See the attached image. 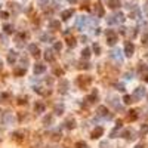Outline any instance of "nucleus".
I'll use <instances>...</instances> for the list:
<instances>
[{
    "mask_svg": "<svg viewBox=\"0 0 148 148\" xmlns=\"http://www.w3.org/2000/svg\"><path fill=\"white\" fill-rule=\"evenodd\" d=\"M145 59H147V61H148V54H145Z\"/></svg>",
    "mask_w": 148,
    "mask_h": 148,
    "instance_id": "52",
    "label": "nucleus"
},
{
    "mask_svg": "<svg viewBox=\"0 0 148 148\" xmlns=\"http://www.w3.org/2000/svg\"><path fill=\"white\" fill-rule=\"evenodd\" d=\"M16 58H18V55H16V52L11 50V52H9V55H7V62H9V64H15Z\"/></svg>",
    "mask_w": 148,
    "mask_h": 148,
    "instance_id": "21",
    "label": "nucleus"
},
{
    "mask_svg": "<svg viewBox=\"0 0 148 148\" xmlns=\"http://www.w3.org/2000/svg\"><path fill=\"white\" fill-rule=\"evenodd\" d=\"M135 135H136V133H135V130H133V129H126L125 132L121 133V136H123L125 139H127V141H133V139L136 138Z\"/></svg>",
    "mask_w": 148,
    "mask_h": 148,
    "instance_id": "8",
    "label": "nucleus"
},
{
    "mask_svg": "<svg viewBox=\"0 0 148 148\" xmlns=\"http://www.w3.org/2000/svg\"><path fill=\"white\" fill-rule=\"evenodd\" d=\"M43 123H45L46 126H50L52 123H54V116H46L45 119H43Z\"/></svg>",
    "mask_w": 148,
    "mask_h": 148,
    "instance_id": "30",
    "label": "nucleus"
},
{
    "mask_svg": "<svg viewBox=\"0 0 148 148\" xmlns=\"http://www.w3.org/2000/svg\"><path fill=\"white\" fill-rule=\"evenodd\" d=\"M125 13L117 12V13H113L110 16H107V24L108 25H116V24H123L125 22Z\"/></svg>",
    "mask_w": 148,
    "mask_h": 148,
    "instance_id": "1",
    "label": "nucleus"
},
{
    "mask_svg": "<svg viewBox=\"0 0 148 148\" xmlns=\"http://www.w3.org/2000/svg\"><path fill=\"white\" fill-rule=\"evenodd\" d=\"M65 127L67 129H74L76 127V120L74 119H68V120H65Z\"/></svg>",
    "mask_w": 148,
    "mask_h": 148,
    "instance_id": "24",
    "label": "nucleus"
},
{
    "mask_svg": "<svg viewBox=\"0 0 148 148\" xmlns=\"http://www.w3.org/2000/svg\"><path fill=\"white\" fill-rule=\"evenodd\" d=\"M138 16H139V11H135V12H130L129 18H132V19H138Z\"/></svg>",
    "mask_w": 148,
    "mask_h": 148,
    "instance_id": "42",
    "label": "nucleus"
},
{
    "mask_svg": "<svg viewBox=\"0 0 148 148\" xmlns=\"http://www.w3.org/2000/svg\"><path fill=\"white\" fill-rule=\"evenodd\" d=\"M74 148H88V144L83 142V141H79V142H76Z\"/></svg>",
    "mask_w": 148,
    "mask_h": 148,
    "instance_id": "38",
    "label": "nucleus"
},
{
    "mask_svg": "<svg viewBox=\"0 0 148 148\" xmlns=\"http://www.w3.org/2000/svg\"><path fill=\"white\" fill-rule=\"evenodd\" d=\"M11 98V93H2V95H0V99H2L3 102L6 101V99H9Z\"/></svg>",
    "mask_w": 148,
    "mask_h": 148,
    "instance_id": "43",
    "label": "nucleus"
},
{
    "mask_svg": "<svg viewBox=\"0 0 148 148\" xmlns=\"http://www.w3.org/2000/svg\"><path fill=\"white\" fill-rule=\"evenodd\" d=\"M120 6V0H108V7H111V9H119Z\"/></svg>",
    "mask_w": 148,
    "mask_h": 148,
    "instance_id": "19",
    "label": "nucleus"
},
{
    "mask_svg": "<svg viewBox=\"0 0 148 148\" xmlns=\"http://www.w3.org/2000/svg\"><path fill=\"white\" fill-rule=\"evenodd\" d=\"M139 133H141L142 136H145L148 133V125H142L141 126V130H139Z\"/></svg>",
    "mask_w": 148,
    "mask_h": 148,
    "instance_id": "35",
    "label": "nucleus"
},
{
    "mask_svg": "<svg viewBox=\"0 0 148 148\" xmlns=\"http://www.w3.org/2000/svg\"><path fill=\"white\" fill-rule=\"evenodd\" d=\"M116 88H117L120 92H125V84H121V83H117V84H116Z\"/></svg>",
    "mask_w": 148,
    "mask_h": 148,
    "instance_id": "46",
    "label": "nucleus"
},
{
    "mask_svg": "<svg viewBox=\"0 0 148 148\" xmlns=\"http://www.w3.org/2000/svg\"><path fill=\"white\" fill-rule=\"evenodd\" d=\"M25 133H27V132H24V130H19V132H15L12 136H13V139H16V141H22V139L25 138Z\"/></svg>",
    "mask_w": 148,
    "mask_h": 148,
    "instance_id": "22",
    "label": "nucleus"
},
{
    "mask_svg": "<svg viewBox=\"0 0 148 148\" xmlns=\"http://www.w3.org/2000/svg\"><path fill=\"white\" fill-rule=\"evenodd\" d=\"M45 110H46V105L43 102L37 101L36 104H34V111H36V113H45Z\"/></svg>",
    "mask_w": 148,
    "mask_h": 148,
    "instance_id": "17",
    "label": "nucleus"
},
{
    "mask_svg": "<svg viewBox=\"0 0 148 148\" xmlns=\"http://www.w3.org/2000/svg\"><path fill=\"white\" fill-rule=\"evenodd\" d=\"M86 24H88V18H86V16H79L76 21V27L79 30H83L86 27Z\"/></svg>",
    "mask_w": 148,
    "mask_h": 148,
    "instance_id": "9",
    "label": "nucleus"
},
{
    "mask_svg": "<svg viewBox=\"0 0 148 148\" xmlns=\"http://www.w3.org/2000/svg\"><path fill=\"white\" fill-rule=\"evenodd\" d=\"M28 50H30V54H31L33 56H36V58L40 56V49H39V46L34 45V43H31V45L28 46Z\"/></svg>",
    "mask_w": 148,
    "mask_h": 148,
    "instance_id": "10",
    "label": "nucleus"
},
{
    "mask_svg": "<svg viewBox=\"0 0 148 148\" xmlns=\"http://www.w3.org/2000/svg\"><path fill=\"white\" fill-rule=\"evenodd\" d=\"M135 148H144V145H142V144H139V145H136Z\"/></svg>",
    "mask_w": 148,
    "mask_h": 148,
    "instance_id": "51",
    "label": "nucleus"
},
{
    "mask_svg": "<svg viewBox=\"0 0 148 148\" xmlns=\"http://www.w3.org/2000/svg\"><path fill=\"white\" fill-rule=\"evenodd\" d=\"M123 102H125V104H132L133 99H132V96H130V95H125V96H123Z\"/></svg>",
    "mask_w": 148,
    "mask_h": 148,
    "instance_id": "39",
    "label": "nucleus"
},
{
    "mask_svg": "<svg viewBox=\"0 0 148 148\" xmlns=\"http://www.w3.org/2000/svg\"><path fill=\"white\" fill-rule=\"evenodd\" d=\"M142 79H144V82H147V83H148V71L142 74Z\"/></svg>",
    "mask_w": 148,
    "mask_h": 148,
    "instance_id": "49",
    "label": "nucleus"
},
{
    "mask_svg": "<svg viewBox=\"0 0 148 148\" xmlns=\"http://www.w3.org/2000/svg\"><path fill=\"white\" fill-rule=\"evenodd\" d=\"M54 73H55L56 76H62V74H64V70H61V68H55V70H54Z\"/></svg>",
    "mask_w": 148,
    "mask_h": 148,
    "instance_id": "44",
    "label": "nucleus"
},
{
    "mask_svg": "<svg viewBox=\"0 0 148 148\" xmlns=\"http://www.w3.org/2000/svg\"><path fill=\"white\" fill-rule=\"evenodd\" d=\"M82 58H83V59H89V58H90V49H89V48H84V49L82 50Z\"/></svg>",
    "mask_w": 148,
    "mask_h": 148,
    "instance_id": "27",
    "label": "nucleus"
},
{
    "mask_svg": "<svg viewBox=\"0 0 148 148\" xmlns=\"http://www.w3.org/2000/svg\"><path fill=\"white\" fill-rule=\"evenodd\" d=\"M133 52H135V45L132 42H126L125 43V55L127 56V58H130L133 55Z\"/></svg>",
    "mask_w": 148,
    "mask_h": 148,
    "instance_id": "5",
    "label": "nucleus"
},
{
    "mask_svg": "<svg viewBox=\"0 0 148 148\" xmlns=\"http://www.w3.org/2000/svg\"><path fill=\"white\" fill-rule=\"evenodd\" d=\"M142 45H148V31H144V34H142Z\"/></svg>",
    "mask_w": 148,
    "mask_h": 148,
    "instance_id": "40",
    "label": "nucleus"
},
{
    "mask_svg": "<svg viewBox=\"0 0 148 148\" xmlns=\"http://www.w3.org/2000/svg\"><path fill=\"white\" fill-rule=\"evenodd\" d=\"M33 71H34V74H43V73L46 71V65L36 64V65H34V68H33Z\"/></svg>",
    "mask_w": 148,
    "mask_h": 148,
    "instance_id": "13",
    "label": "nucleus"
},
{
    "mask_svg": "<svg viewBox=\"0 0 148 148\" xmlns=\"http://www.w3.org/2000/svg\"><path fill=\"white\" fill-rule=\"evenodd\" d=\"M145 95H147L145 88H144V86H139V88L135 89V92H133V95H132V99H133V102H135V101H139V99H142V96H145Z\"/></svg>",
    "mask_w": 148,
    "mask_h": 148,
    "instance_id": "3",
    "label": "nucleus"
},
{
    "mask_svg": "<svg viewBox=\"0 0 148 148\" xmlns=\"http://www.w3.org/2000/svg\"><path fill=\"white\" fill-rule=\"evenodd\" d=\"M68 86H70V83L67 82V80H61L59 82V93H67L68 92Z\"/></svg>",
    "mask_w": 148,
    "mask_h": 148,
    "instance_id": "11",
    "label": "nucleus"
},
{
    "mask_svg": "<svg viewBox=\"0 0 148 148\" xmlns=\"http://www.w3.org/2000/svg\"><path fill=\"white\" fill-rule=\"evenodd\" d=\"M110 99H111V101H110V104H111V105H114V108H116V110H123L120 104H117V102H116L117 99H116L114 96H110Z\"/></svg>",
    "mask_w": 148,
    "mask_h": 148,
    "instance_id": "29",
    "label": "nucleus"
},
{
    "mask_svg": "<svg viewBox=\"0 0 148 148\" xmlns=\"http://www.w3.org/2000/svg\"><path fill=\"white\" fill-rule=\"evenodd\" d=\"M80 68H84V70H89V68H90V65H89L88 62H82V64H80Z\"/></svg>",
    "mask_w": 148,
    "mask_h": 148,
    "instance_id": "47",
    "label": "nucleus"
},
{
    "mask_svg": "<svg viewBox=\"0 0 148 148\" xmlns=\"http://www.w3.org/2000/svg\"><path fill=\"white\" fill-rule=\"evenodd\" d=\"M0 113H2V111H0Z\"/></svg>",
    "mask_w": 148,
    "mask_h": 148,
    "instance_id": "53",
    "label": "nucleus"
},
{
    "mask_svg": "<svg viewBox=\"0 0 148 148\" xmlns=\"http://www.w3.org/2000/svg\"><path fill=\"white\" fill-rule=\"evenodd\" d=\"M13 73H15V76H24V74H25V68H24V67H22V68H16Z\"/></svg>",
    "mask_w": 148,
    "mask_h": 148,
    "instance_id": "37",
    "label": "nucleus"
},
{
    "mask_svg": "<svg viewBox=\"0 0 148 148\" xmlns=\"http://www.w3.org/2000/svg\"><path fill=\"white\" fill-rule=\"evenodd\" d=\"M40 40L42 42H52V40H54V36H52V34H43V36L40 37Z\"/></svg>",
    "mask_w": 148,
    "mask_h": 148,
    "instance_id": "31",
    "label": "nucleus"
},
{
    "mask_svg": "<svg viewBox=\"0 0 148 148\" xmlns=\"http://www.w3.org/2000/svg\"><path fill=\"white\" fill-rule=\"evenodd\" d=\"M96 99H98V90H93L88 98H86V101H88L89 104H93V102H96Z\"/></svg>",
    "mask_w": 148,
    "mask_h": 148,
    "instance_id": "18",
    "label": "nucleus"
},
{
    "mask_svg": "<svg viewBox=\"0 0 148 148\" xmlns=\"http://www.w3.org/2000/svg\"><path fill=\"white\" fill-rule=\"evenodd\" d=\"M95 12H96V15L98 16H104V7L98 3V5H95V9H93Z\"/></svg>",
    "mask_w": 148,
    "mask_h": 148,
    "instance_id": "26",
    "label": "nucleus"
},
{
    "mask_svg": "<svg viewBox=\"0 0 148 148\" xmlns=\"http://www.w3.org/2000/svg\"><path fill=\"white\" fill-rule=\"evenodd\" d=\"M67 45H68L70 48H74V46L77 45V42H76L74 37H68V39H67Z\"/></svg>",
    "mask_w": 148,
    "mask_h": 148,
    "instance_id": "32",
    "label": "nucleus"
},
{
    "mask_svg": "<svg viewBox=\"0 0 148 148\" xmlns=\"http://www.w3.org/2000/svg\"><path fill=\"white\" fill-rule=\"evenodd\" d=\"M90 82H92V79H90V77H88V76H80L79 79H77V84H79L80 88H84V86H88Z\"/></svg>",
    "mask_w": 148,
    "mask_h": 148,
    "instance_id": "7",
    "label": "nucleus"
},
{
    "mask_svg": "<svg viewBox=\"0 0 148 148\" xmlns=\"http://www.w3.org/2000/svg\"><path fill=\"white\" fill-rule=\"evenodd\" d=\"M96 114L99 117H107V119H113V114H108V108L105 105H99L96 110Z\"/></svg>",
    "mask_w": 148,
    "mask_h": 148,
    "instance_id": "6",
    "label": "nucleus"
},
{
    "mask_svg": "<svg viewBox=\"0 0 148 148\" xmlns=\"http://www.w3.org/2000/svg\"><path fill=\"white\" fill-rule=\"evenodd\" d=\"M0 16H2L3 19H6V18H9V13L7 12H0Z\"/></svg>",
    "mask_w": 148,
    "mask_h": 148,
    "instance_id": "48",
    "label": "nucleus"
},
{
    "mask_svg": "<svg viewBox=\"0 0 148 148\" xmlns=\"http://www.w3.org/2000/svg\"><path fill=\"white\" fill-rule=\"evenodd\" d=\"M73 13H74V11H73V9L62 11V13H61V18H62V21H68V19L73 16Z\"/></svg>",
    "mask_w": 148,
    "mask_h": 148,
    "instance_id": "15",
    "label": "nucleus"
},
{
    "mask_svg": "<svg viewBox=\"0 0 148 148\" xmlns=\"http://www.w3.org/2000/svg\"><path fill=\"white\" fill-rule=\"evenodd\" d=\"M102 133H104V129H102L101 126H98V127H95V129H93V132H92V138H93V139H98V138H101V136H102Z\"/></svg>",
    "mask_w": 148,
    "mask_h": 148,
    "instance_id": "16",
    "label": "nucleus"
},
{
    "mask_svg": "<svg viewBox=\"0 0 148 148\" xmlns=\"http://www.w3.org/2000/svg\"><path fill=\"white\" fill-rule=\"evenodd\" d=\"M142 11H144V13L148 16V2H145V3H144V6H142Z\"/></svg>",
    "mask_w": 148,
    "mask_h": 148,
    "instance_id": "45",
    "label": "nucleus"
},
{
    "mask_svg": "<svg viewBox=\"0 0 148 148\" xmlns=\"http://www.w3.org/2000/svg\"><path fill=\"white\" fill-rule=\"evenodd\" d=\"M138 71L141 73V74H144V73H147V71H148V67H147V65H144V64H139Z\"/></svg>",
    "mask_w": 148,
    "mask_h": 148,
    "instance_id": "34",
    "label": "nucleus"
},
{
    "mask_svg": "<svg viewBox=\"0 0 148 148\" xmlns=\"http://www.w3.org/2000/svg\"><path fill=\"white\" fill-rule=\"evenodd\" d=\"M45 59L48 61V62H54V61H55L54 52H52V50H46V52H45Z\"/></svg>",
    "mask_w": 148,
    "mask_h": 148,
    "instance_id": "20",
    "label": "nucleus"
},
{
    "mask_svg": "<svg viewBox=\"0 0 148 148\" xmlns=\"http://www.w3.org/2000/svg\"><path fill=\"white\" fill-rule=\"evenodd\" d=\"M105 36H107V45L108 46H114L116 43L119 42V36L113 31V30H108L105 31Z\"/></svg>",
    "mask_w": 148,
    "mask_h": 148,
    "instance_id": "2",
    "label": "nucleus"
},
{
    "mask_svg": "<svg viewBox=\"0 0 148 148\" xmlns=\"http://www.w3.org/2000/svg\"><path fill=\"white\" fill-rule=\"evenodd\" d=\"M68 2L71 3V5H76V3H77V0H68Z\"/></svg>",
    "mask_w": 148,
    "mask_h": 148,
    "instance_id": "50",
    "label": "nucleus"
},
{
    "mask_svg": "<svg viewBox=\"0 0 148 148\" xmlns=\"http://www.w3.org/2000/svg\"><path fill=\"white\" fill-rule=\"evenodd\" d=\"M3 30H5L6 34H12V33H13V25H11V24H5V25H3Z\"/></svg>",
    "mask_w": 148,
    "mask_h": 148,
    "instance_id": "28",
    "label": "nucleus"
},
{
    "mask_svg": "<svg viewBox=\"0 0 148 148\" xmlns=\"http://www.w3.org/2000/svg\"><path fill=\"white\" fill-rule=\"evenodd\" d=\"M92 49H93V52H95V55H101V46L98 45V43H93Z\"/></svg>",
    "mask_w": 148,
    "mask_h": 148,
    "instance_id": "33",
    "label": "nucleus"
},
{
    "mask_svg": "<svg viewBox=\"0 0 148 148\" xmlns=\"http://www.w3.org/2000/svg\"><path fill=\"white\" fill-rule=\"evenodd\" d=\"M62 113H64V105H56V107H55V114L61 116Z\"/></svg>",
    "mask_w": 148,
    "mask_h": 148,
    "instance_id": "36",
    "label": "nucleus"
},
{
    "mask_svg": "<svg viewBox=\"0 0 148 148\" xmlns=\"http://www.w3.org/2000/svg\"><path fill=\"white\" fill-rule=\"evenodd\" d=\"M120 129H121V121L119 120V121H117V126H116L114 129L111 130V133H110V136H111V138H116V135H117V132H119Z\"/></svg>",
    "mask_w": 148,
    "mask_h": 148,
    "instance_id": "25",
    "label": "nucleus"
},
{
    "mask_svg": "<svg viewBox=\"0 0 148 148\" xmlns=\"http://www.w3.org/2000/svg\"><path fill=\"white\" fill-rule=\"evenodd\" d=\"M54 49H55L56 52H59L61 49H62V43H61V42H55V45H54Z\"/></svg>",
    "mask_w": 148,
    "mask_h": 148,
    "instance_id": "41",
    "label": "nucleus"
},
{
    "mask_svg": "<svg viewBox=\"0 0 148 148\" xmlns=\"http://www.w3.org/2000/svg\"><path fill=\"white\" fill-rule=\"evenodd\" d=\"M13 114H12V113L11 111H6V113H3V116H2V123L3 125H12L13 123Z\"/></svg>",
    "mask_w": 148,
    "mask_h": 148,
    "instance_id": "4",
    "label": "nucleus"
},
{
    "mask_svg": "<svg viewBox=\"0 0 148 148\" xmlns=\"http://www.w3.org/2000/svg\"><path fill=\"white\" fill-rule=\"evenodd\" d=\"M49 28L54 30V31L61 30V22H59L58 19H50V21H49Z\"/></svg>",
    "mask_w": 148,
    "mask_h": 148,
    "instance_id": "14",
    "label": "nucleus"
},
{
    "mask_svg": "<svg viewBox=\"0 0 148 148\" xmlns=\"http://www.w3.org/2000/svg\"><path fill=\"white\" fill-rule=\"evenodd\" d=\"M110 58H113V59H116L117 62H123V58H121V55H120V52L119 50H111L110 52Z\"/></svg>",
    "mask_w": 148,
    "mask_h": 148,
    "instance_id": "12",
    "label": "nucleus"
},
{
    "mask_svg": "<svg viewBox=\"0 0 148 148\" xmlns=\"http://www.w3.org/2000/svg\"><path fill=\"white\" fill-rule=\"evenodd\" d=\"M127 119H129L130 121H135V120L138 119V111H136V110H130L129 114H127Z\"/></svg>",
    "mask_w": 148,
    "mask_h": 148,
    "instance_id": "23",
    "label": "nucleus"
}]
</instances>
